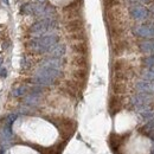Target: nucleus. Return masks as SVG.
I'll use <instances>...</instances> for the list:
<instances>
[{
    "instance_id": "nucleus-1",
    "label": "nucleus",
    "mask_w": 154,
    "mask_h": 154,
    "mask_svg": "<svg viewBox=\"0 0 154 154\" xmlns=\"http://www.w3.org/2000/svg\"><path fill=\"white\" fill-rule=\"evenodd\" d=\"M20 12L26 16H36L40 19L52 18V16L55 14V10L52 7L43 5V4H37V2L24 4L20 8Z\"/></svg>"
},
{
    "instance_id": "nucleus-2",
    "label": "nucleus",
    "mask_w": 154,
    "mask_h": 154,
    "mask_svg": "<svg viewBox=\"0 0 154 154\" xmlns=\"http://www.w3.org/2000/svg\"><path fill=\"white\" fill-rule=\"evenodd\" d=\"M60 76V70L54 69V68H48V66H39L36 75L33 77V82L38 85H51L58 77Z\"/></svg>"
},
{
    "instance_id": "nucleus-3",
    "label": "nucleus",
    "mask_w": 154,
    "mask_h": 154,
    "mask_svg": "<svg viewBox=\"0 0 154 154\" xmlns=\"http://www.w3.org/2000/svg\"><path fill=\"white\" fill-rule=\"evenodd\" d=\"M57 43H58V36L51 33V35H45V36H40L38 38L32 39L30 42L29 46L35 52L43 54V52H48Z\"/></svg>"
},
{
    "instance_id": "nucleus-4",
    "label": "nucleus",
    "mask_w": 154,
    "mask_h": 154,
    "mask_svg": "<svg viewBox=\"0 0 154 154\" xmlns=\"http://www.w3.org/2000/svg\"><path fill=\"white\" fill-rule=\"evenodd\" d=\"M57 29V23L54 18H44L40 19L39 21L35 23L31 29L30 32L32 35H37V36H42L44 33H50L54 32Z\"/></svg>"
},
{
    "instance_id": "nucleus-5",
    "label": "nucleus",
    "mask_w": 154,
    "mask_h": 154,
    "mask_svg": "<svg viewBox=\"0 0 154 154\" xmlns=\"http://www.w3.org/2000/svg\"><path fill=\"white\" fill-rule=\"evenodd\" d=\"M152 102H153V96L151 94L139 93L132 97V104L136 108V110L142 113L146 110H149V103Z\"/></svg>"
},
{
    "instance_id": "nucleus-6",
    "label": "nucleus",
    "mask_w": 154,
    "mask_h": 154,
    "mask_svg": "<svg viewBox=\"0 0 154 154\" xmlns=\"http://www.w3.org/2000/svg\"><path fill=\"white\" fill-rule=\"evenodd\" d=\"M17 119V115L12 114V115L7 116L6 120H5V123L4 126L0 128V143L1 145H7L11 139H12V129H11V126L13 123V121Z\"/></svg>"
},
{
    "instance_id": "nucleus-7",
    "label": "nucleus",
    "mask_w": 154,
    "mask_h": 154,
    "mask_svg": "<svg viewBox=\"0 0 154 154\" xmlns=\"http://www.w3.org/2000/svg\"><path fill=\"white\" fill-rule=\"evenodd\" d=\"M134 33L142 38H153L154 37V24L137 25L134 27Z\"/></svg>"
},
{
    "instance_id": "nucleus-8",
    "label": "nucleus",
    "mask_w": 154,
    "mask_h": 154,
    "mask_svg": "<svg viewBox=\"0 0 154 154\" xmlns=\"http://www.w3.org/2000/svg\"><path fill=\"white\" fill-rule=\"evenodd\" d=\"M129 14H131V17L135 20H143L148 17L149 12H148V10H147L145 6L135 5V6H132V7L129 8Z\"/></svg>"
},
{
    "instance_id": "nucleus-9",
    "label": "nucleus",
    "mask_w": 154,
    "mask_h": 154,
    "mask_svg": "<svg viewBox=\"0 0 154 154\" xmlns=\"http://www.w3.org/2000/svg\"><path fill=\"white\" fill-rule=\"evenodd\" d=\"M136 90L139 93H145V94H154V81H140L136 83Z\"/></svg>"
},
{
    "instance_id": "nucleus-10",
    "label": "nucleus",
    "mask_w": 154,
    "mask_h": 154,
    "mask_svg": "<svg viewBox=\"0 0 154 154\" xmlns=\"http://www.w3.org/2000/svg\"><path fill=\"white\" fill-rule=\"evenodd\" d=\"M62 60L59 58L56 57H51V58H48L45 60H43V63L40 64V66H48V68H54V69H59L62 68Z\"/></svg>"
},
{
    "instance_id": "nucleus-11",
    "label": "nucleus",
    "mask_w": 154,
    "mask_h": 154,
    "mask_svg": "<svg viewBox=\"0 0 154 154\" xmlns=\"http://www.w3.org/2000/svg\"><path fill=\"white\" fill-rule=\"evenodd\" d=\"M48 52L51 55V57L60 58L65 54V46H64L63 44H56V45H54Z\"/></svg>"
},
{
    "instance_id": "nucleus-12",
    "label": "nucleus",
    "mask_w": 154,
    "mask_h": 154,
    "mask_svg": "<svg viewBox=\"0 0 154 154\" xmlns=\"http://www.w3.org/2000/svg\"><path fill=\"white\" fill-rule=\"evenodd\" d=\"M139 48L145 54H152V52H154V40L142 42V43H140Z\"/></svg>"
},
{
    "instance_id": "nucleus-13",
    "label": "nucleus",
    "mask_w": 154,
    "mask_h": 154,
    "mask_svg": "<svg viewBox=\"0 0 154 154\" xmlns=\"http://www.w3.org/2000/svg\"><path fill=\"white\" fill-rule=\"evenodd\" d=\"M25 102H26V104L35 106V104H37L39 102V95L37 93H33V94H31V95H29V96L26 97Z\"/></svg>"
},
{
    "instance_id": "nucleus-14",
    "label": "nucleus",
    "mask_w": 154,
    "mask_h": 154,
    "mask_svg": "<svg viewBox=\"0 0 154 154\" xmlns=\"http://www.w3.org/2000/svg\"><path fill=\"white\" fill-rule=\"evenodd\" d=\"M142 77L145 79H148V81H154V68L143 70L142 71Z\"/></svg>"
},
{
    "instance_id": "nucleus-15",
    "label": "nucleus",
    "mask_w": 154,
    "mask_h": 154,
    "mask_svg": "<svg viewBox=\"0 0 154 154\" xmlns=\"http://www.w3.org/2000/svg\"><path fill=\"white\" fill-rule=\"evenodd\" d=\"M143 63H145V65H147L148 68H154V55L153 56H149V57L145 58V59H143Z\"/></svg>"
},
{
    "instance_id": "nucleus-16",
    "label": "nucleus",
    "mask_w": 154,
    "mask_h": 154,
    "mask_svg": "<svg viewBox=\"0 0 154 154\" xmlns=\"http://www.w3.org/2000/svg\"><path fill=\"white\" fill-rule=\"evenodd\" d=\"M141 115H142V117H145L146 120H149V121L154 119V113H152V112H148V110H146V112L141 113Z\"/></svg>"
},
{
    "instance_id": "nucleus-17",
    "label": "nucleus",
    "mask_w": 154,
    "mask_h": 154,
    "mask_svg": "<svg viewBox=\"0 0 154 154\" xmlns=\"http://www.w3.org/2000/svg\"><path fill=\"white\" fill-rule=\"evenodd\" d=\"M25 91H26V88H25V87H20L17 90L13 91V95H14V96H20V95L25 94Z\"/></svg>"
},
{
    "instance_id": "nucleus-18",
    "label": "nucleus",
    "mask_w": 154,
    "mask_h": 154,
    "mask_svg": "<svg viewBox=\"0 0 154 154\" xmlns=\"http://www.w3.org/2000/svg\"><path fill=\"white\" fill-rule=\"evenodd\" d=\"M146 128H147L148 131H154V119H153V120H151V121L147 123Z\"/></svg>"
},
{
    "instance_id": "nucleus-19",
    "label": "nucleus",
    "mask_w": 154,
    "mask_h": 154,
    "mask_svg": "<svg viewBox=\"0 0 154 154\" xmlns=\"http://www.w3.org/2000/svg\"><path fill=\"white\" fill-rule=\"evenodd\" d=\"M126 1H129L131 4H136V2H146L148 0H126Z\"/></svg>"
},
{
    "instance_id": "nucleus-20",
    "label": "nucleus",
    "mask_w": 154,
    "mask_h": 154,
    "mask_svg": "<svg viewBox=\"0 0 154 154\" xmlns=\"http://www.w3.org/2000/svg\"><path fill=\"white\" fill-rule=\"evenodd\" d=\"M7 75V71H6V69H0V76L1 77H6Z\"/></svg>"
},
{
    "instance_id": "nucleus-21",
    "label": "nucleus",
    "mask_w": 154,
    "mask_h": 154,
    "mask_svg": "<svg viewBox=\"0 0 154 154\" xmlns=\"http://www.w3.org/2000/svg\"><path fill=\"white\" fill-rule=\"evenodd\" d=\"M4 2H5L6 5H8V0H4Z\"/></svg>"
},
{
    "instance_id": "nucleus-22",
    "label": "nucleus",
    "mask_w": 154,
    "mask_h": 154,
    "mask_svg": "<svg viewBox=\"0 0 154 154\" xmlns=\"http://www.w3.org/2000/svg\"><path fill=\"white\" fill-rule=\"evenodd\" d=\"M0 154H4V151H0Z\"/></svg>"
}]
</instances>
